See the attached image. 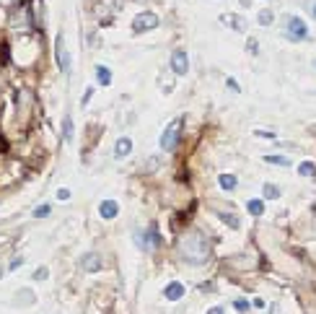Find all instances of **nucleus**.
<instances>
[{
  "mask_svg": "<svg viewBox=\"0 0 316 314\" xmlns=\"http://www.w3.org/2000/svg\"><path fill=\"white\" fill-rule=\"evenodd\" d=\"M176 249L187 265H205L210 260V239L200 229H190L187 234L179 236Z\"/></svg>",
  "mask_w": 316,
  "mask_h": 314,
  "instance_id": "obj_1",
  "label": "nucleus"
},
{
  "mask_svg": "<svg viewBox=\"0 0 316 314\" xmlns=\"http://www.w3.org/2000/svg\"><path fill=\"white\" fill-rule=\"evenodd\" d=\"M306 36H308V26H306L303 18H300V16H288V18H285V39L303 42Z\"/></svg>",
  "mask_w": 316,
  "mask_h": 314,
  "instance_id": "obj_2",
  "label": "nucleus"
},
{
  "mask_svg": "<svg viewBox=\"0 0 316 314\" xmlns=\"http://www.w3.org/2000/svg\"><path fill=\"white\" fill-rule=\"evenodd\" d=\"M135 242H138V247L142 252H153L161 247V236H158L156 226H148L145 231H135Z\"/></svg>",
  "mask_w": 316,
  "mask_h": 314,
  "instance_id": "obj_3",
  "label": "nucleus"
},
{
  "mask_svg": "<svg viewBox=\"0 0 316 314\" xmlns=\"http://www.w3.org/2000/svg\"><path fill=\"white\" fill-rule=\"evenodd\" d=\"M156 26H158V16H156L153 11H142V13H138V16L132 18V24H130L132 34H145V32H153Z\"/></svg>",
  "mask_w": 316,
  "mask_h": 314,
  "instance_id": "obj_4",
  "label": "nucleus"
},
{
  "mask_svg": "<svg viewBox=\"0 0 316 314\" xmlns=\"http://www.w3.org/2000/svg\"><path fill=\"white\" fill-rule=\"evenodd\" d=\"M179 132H182V119H174V122L166 125V130H163V135H161L163 151H174L176 143H179Z\"/></svg>",
  "mask_w": 316,
  "mask_h": 314,
  "instance_id": "obj_5",
  "label": "nucleus"
},
{
  "mask_svg": "<svg viewBox=\"0 0 316 314\" xmlns=\"http://www.w3.org/2000/svg\"><path fill=\"white\" fill-rule=\"evenodd\" d=\"M55 55H57V65H60V70L65 73H70L73 68V63H70V55H67V47H65V36L63 34H57V39H55Z\"/></svg>",
  "mask_w": 316,
  "mask_h": 314,
  "instance_id": "obj_6",
  "label": "nucleus"
},
{
  "mask_svg": "<svg viewBox=\"0 0 316 314\" xmlns=\"http://www.w3.org/2000/svg\"><path fill=\"white\" fill-rule=\"evenodd\" d=\"M171 73H174V76H187V73H190V55H187L184 50L171 52Z\"/></svg>",
  "mask_w": 316,
  "mask_h": 314,
  "instance_id": "obj_7",
  "label": "nucleus"
},
{
  "mask_svg": "<svg viewBox=\"0 0 316 314\" xmlns=\"http://www.w3.org/2000/svg\"><path fill=\"white\" fill-rule=\"evenodd\" d=\"M80 267H83L86 273H99L104 267V260L96 255V252H86V255L80 257Z\"/></svg>",
  "mask_w": 316,
  "mask_h": 314,
  "instance_id": "obj_8",
  "label": "nucleus"
},
{
  "mask_svg": "<svg viewBox=\"0 0 316 314\" xmlns=\"http://www.w3.org/2000/svg\"><path fill=\"white\" fill-rule=\"evenodd\" d=\"M99 215H101L104 221L117 218V215H119V203H117V200H101V205H99Z\"/></svg>",
  "mask_w": 316,
  "mask_h": 314,
  "instance_id": "obj_9",
  "label": "nucleus"
},
{
  "mask_svg": "<svg viewBox=\"0 0 316 314\" xmlns=\"http://www.w3.org/2000/svg\"><path fill=\"white\" fill-rule=\"evenodd\" d=\"M130 151H132V138H119L117 143H114V159L117 161H122V159H127L130 156Z\"/></svg>",
  "mask_w": 316,
  "mask_h": 314,
  "instance_id": "obj_10",
  "label": "nucleus"
},
{
  "mask_svg": "<svg viewBox=\"0 0 316 314\" xmlns=\"http://www.w3.org/2000/svg\"><path fill=\"white\" fill-rule=\"evenodd\" d=\"M163 296L169 298V301H179V298H184V283L179 281H171L166 288H163Z\"/></svg>",
  "mask_w": 316,
  "mask_h": 314,
  "instance_id": "obj_11",
  "label": "nucleus"
},
{
  "mask_svg": "<svg viewBox=\"0 0 316 314\" xmlns=\"http://www.w3.org/2000/svg\"><path fill=\"white\" fill-rule=\"evenodd\" d=\"M221 21H223V24H228L231 29H233V32H246V18L244 16H233V13H223V16H221Z\"/></svg>",
  "mask_w": 316,
  "mask_h": 314,
  "instance_id": "obj_12",
  "label": "nucleus"
},
{
  "mask_svg": "<svg viewBox=\"0 0 316 314\" xmlns=\"http://www.w3.org/2000/svg\"><path fill=\"white\" fill-rule=\"evenodd\" d=\"M218 184H221V190L231 192L238 187V177L236 174H228V171H223V174H218Z\"/></svg>",
  "mask_w": 316,
  "mask_h": 314,
  "instance_id": "obj_13",
  "label": "nucleus"
},
{
  "mask_svg": "<svg viewBox=\"0 0 316 314\" xmlns=\"http://www.w3.org/2000/svg\"><path fill=\"white\" fill-rule=\"evenodd\" d=\"M262 192H265V200H277V198H280V187L272 184V182L262 184Z\"/></svg>",
  "mask_w": 316,
  "mask_h": 314,
  "instance_id": "obj_14",
  "label": "nucleus"
},
{
  "mask_svg": "<svg viewBox=\"0 0 316 314\" xmlns=\"http://www.w3.org/2000/svg\"><path fill=\"white\" fill-rule=\"evenodd\" d=\"M96 78H99L101 86H109L111 83V73H109L107 65H96Z\"/></svg>",
  "mask_w": 316,
  "mask_h": 314,
  "instance_id": "obj_15",
  "label": "nucleus"
},
{
  "mask_svg": "<svg viewBox=\"0 0 316 314\" xmlns=\"http://www.w3.org/2000/svg\"><path fill=\"white\" fill-rule=\"evenodd\" d=\"M246 211H249L252 215H262L265 213V200H259V198L249 200V203H246Z\"/></svg>",
  "mask_w": 316,
  "mask_h": 314,
  "instance_id": "obj_16",
  "label": "nucleus"
},
{
  "mask_svg": "<svg viewBox=\"0 0 316 314\" xmlns=\"http://www.w3.org/2000/svg\"><path fill=\"white\" fill-rule=\"evenodd\" d=\"M11 24H13V26H18V29H21V26H26V24H29V13H26V8H18L16 13H13Z\"/></svg>",
  "mask_w": 316,
  "mask_h": 314,
  "instance_id": "obj_17",
  "label": "nucleus"
},
{
  "mask_svg": "<svg viewBox=\"0 0 316 314\" xmlns=\"http://www.w3.org/2000/svg\"><path fill=\"white\" fill-rule=\"evenodd\" d=\"M298 174H300V177H316V164H314V161L298 164Z\"/></svg>",
  "mask_w": 316,
  "mask_h": 314,
  "instance_id": "obj_18",
  "label": "nucleus"
},
{
  "mask_svg": "<svg viewBox=\"0 0 316 314\" xmlns=\"http://www.w3.org/2000/svg\"><path fill=\"white\" fill-rule=\"evenodd\" d=\"M257 21H259V26H269L275 21V13L269 11V8H262L259 13H257Z\"/></svg>",
  "mask_w": 316,
  "mask_h": 314,
  "instance_id": "obj_19",
  "label": "nucleus"
},
{
  "mask_svg": "<svg viewBox=\"0 0 316 314\" xmlns=\"http://www.w3.org/2000/svg\"><path fill=\"white\" fill-rule=\"evenodd\" d=\"M63 140H73V117L70 115L63 119Z\"/></svg>",
  "mask_w": 316,
  "mask_h": 314,
  "instance_id": "obj_20",
  "label": "nucleus"
},
{
  "mask_svg": "<svg viewBox=\"0 0 316 314\" xmlns=\"http://www.w3.org/2000/svg\"><path fill=\"white\" fill-rule=\"evenodd\" d=\"M267 164H277V166H290V159L288 156H265Z\"/></svg>",
  "mask_w": 316,
  "mask_h": 314,
  "instance_id": "obj_21",
  "label": "nucleus"
},
{
  "mask_svg": "<svg viewBox=\"0 0 316 314\" xmlns=\"http://www.w3.org/2000/svg\"><path fill=\"white\" fill-rule=\"evenodd\" d=\"M215 215H218V218H221L223 223H228L231 229H238V226H241V223H238V218H233V215H228V213H223V211H221V213H215Z\"/></svg>",
  "mask_w": 316,
  "mask_h": 314,
  "instance_id": "obj_22",
  "label": "nucleus"
},
{
  "mask_svg": "<svg viewBox=\"0 0 316 314\" xmlns=\"http://www.w3.org/2000/svg\"><path fill=\"white\" fill-rule=\"evenodd\" d=\"M49 213H52V205H49V203H44V205H39V208L34 211V218H47Z\"/></svg>",
  "mask_w": 316,
  "mask_h": 314,
  "instance_id": "obj_23",
  "label": "nucleus"
},
{
  "mask_svg": "<svg viewBox=\"0 0 316 314\" xmlns=\"http://www.w3.org/2000/svg\"><path fill=\"white\" fill-rule=\"evenodd\" d=\"M32 278H34V281H47V278H49V270H47V267H36Z\"/></svg>",
  "mask_w": 316,
  "mask_h": 314,
  "instance_id": "obj_24",
  "label": "nucleus"
},
{
  "mask_svg": "<svg viewBox=\"0 0 316 314\" xmlns=\"http://www.w3.org/2000/svg\"><path fill=\"white\" fill-rule=\"evenodd\" d=\"M233 309H236V312H246V309H249V301H246V298H236V301H233Z\"/></svg>",
  "mask_w": 316,
  "mask_h": 314,
  "instance_id": "obj_25",
  "label": "nucleus"
},
{
  "mask_svg": "<svg viewBox=\"0 0 316 314\" xmlns=\"http://www.w3.org/2000/svg\"><path fill=\"white\" fill-rule=\"evenodd\" d=\"M246 52H249V55H257V52H259V42L249 39V42H246Z\"/></svg>",
  "mask_w": 316,
  "mask_h": 314,
  "instance_id": "obj_26",
  "label": "nucleus"
},
{
  "mask_svg": "<svg viewBox=\"0 0 316 314\" xmlns=\"http://www.w3.org/2000/svg\"><path fill=\"white\" fill-rule=\"evenodd\" d=\"M254 135L257 138H267V140H277L275 132H269V130H254Z\"/></svg>",
  "mask_w": 316,
  "mask_h": 314,
  "instance_id": "obj_27",
  "label": "nucleus"
},
{
  "mask_svg": "<svg viewBox=\"0 0 316 314\" xmlns=\"http://www.w3.org/2000/svg\"><path fill=\"white\" fill-rule=\"evenodd\" d=\"M57 200H70V190H67V187H60V190H57Z\"/></svg>",
  "mask_w": 316,
  "mask_h": 314,
  "instance_id": "obj_28",
  "label": "nucleus"
},
{
  "mask_svg": "<svg viewBox=\"0 0 316 314\" xmlns=\"http://www.w3.org/2000/svg\"><path fill=\"white\" fill-rule=\"evenodd\" d=\"M21 265H24V257H13L8 263V270H16V267H21Z\"/></svg>",
  "mask_w": 316,
  "mask_h": 314,
  "instance_id": "obj_29",
  "label": "nucleus"
},
{
  "mask_svg": "<svg viewBox=\"0 0 316 314\" xmlns=\"http://www.w3.org/2000/svg\"><path fill=\"white\" fill-rule=\"evenodd\" d=\"M91 96H94V88L88 86V88H86V94H83V99H80V104H83V107H86V104L91 101Z\"/></svg>",
  "mask_w": 316,
  "mask_h": 314,
  "instance_id": "obj_30",
  "label": "nucleus"
},
{
  "mask_svg": "<svg viewBox=\"0 0 316 314\" xmlns=\"http://www.w3.org/2000/svg\"><path fill=\"white\" fill-rule=\"evenodd\" d=\"M225 86H228L231 91H236V94L241 91V86H238V83H236V81H233V78H228V81H225Z\"/></svg>",
  "mask_w": 316,
  "mask_h": 314,
  "instance_id": "obj_31",
  "label": "nucleus"
},
{
  "mask_svg": "<svg viewBox=\"0 0 316 314\" xmlns=\"http://www.w3.org/2000/svg\"><path fill=\"white\" fill-rule=\"evenodd\" d=\"M252 306H254V309H262V306H265V301H262V298H254Z\"/></svg>",
  "mask_w": 316,
  "mask_h": 314,
  "instance_id": "obj_32",
  "label": "nucleus"
},
{
  "mask_svg": "<svg viewBox=\"0 0 316 314\" xmlns=\"http://www.w3.org/2000/svg\"><path fill=\"white\" fill-rule=\"evenodd\" d=\"M207 314H223V306H213V309H207Z\"/></svg>",
  "mask_w": 316,
  "mask_h": 314,
  "instance_id": "obj_33",
  "label": "nucleus"
},
{
  "mask_svg": "<svg viewBox=\"0 0 316 314\" xmlns=\"http://www.w3.org/2000/svg\"><path fill=\"white\" fill-rule=\"evenodd\" d=\"M311 13H314V18H316V3L311 5Z\"/></svg>",
  "mask_w": 316,
  "mask_h": 314,
  "instance_id": "obj_34",
  "label": "nucleus"
},
{
  "mask_svg": "<svg viewBox=\"0 0 316 314\" xmlns=\"http://www.w3.org/2000/svg\"><path fill=\"white\" fill-rule=\"evenodd\" d=\"M3 3H13V0H3Z\"/></svg>",
  "mask_w": 316,
  "mask_h": 314,
  "instance_id": "obj_35",
  "label": "nucleus"
},
{
  "mask_svg": "<svg viewBox=\"0 0 316 314\" xmlns=\"http://www.w3.org/2000/svg\"><path fill=\"white\" fill-rule=\"evenodd\" d=\"M314 68H316V60H314Z\"/></svg>",
  "mask_w": 316,
  "mask_h": 314,
  "instance_id": "obj_36",
  "label": "nucleus"
}]
</instances>
